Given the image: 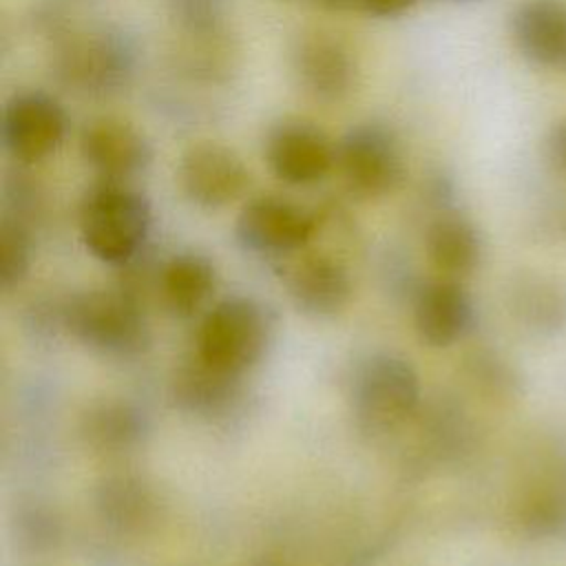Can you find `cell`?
I'll list each match as a JSON object with an SVG mask.
<instances>
[{
    "label": "cell",
    "mask_w": 566,
    "mask_h": 566,
    "mask_svg": "<svg viewBox=\"0 0 566 566\" xmlns=\"http://www.w3.org/2000/svg\"><path fill=\"white\" fill-rule=\"evenodd\" d=\"M263 566H274V564H263Z\"/></svg>",
    "instance_id": "4316f807"
},
{
    "label": "cell",
    "mask_w": 566,
    "mask_h": 566,
    "mask_svg": "<svg viewBox=\"0 0 566 566\" xmlns=\"http://www.w3.org/2000/svg\"><path fill=\"white\" fill-rule=\"evenodd\" d=\"M62 318L80 343L102 354L130 356L148 343L142 310L124 292L77 294L64 305Z\"/></svg>",
    "instance_id": "3957f363"
},
{
    "label": "cell",
    "mask_w": 566,
    "mask_h": 566,
    "mask_svg": "<svg viewBox=\"0 0 566 566\" xmlns=\"http://www.w3.org/2000/svg\"><path fill=\"white\" fill-rule=\"evenodd\" d=\"M150 203L126 181L102 179L80 206V232L86 250L108 263H128L150 230Z\"/></svg>",
    "instance_id": "6da1fadb"
},
{
    "label": "cell",
    "mask_w": 566,
    "mask_h": 566,
    "mask_svg": "<svg viewBox=\"0 0 566 566\" xmlns=\"http://www.w3.org/2000/svg\"><path fill=\"white\" fill-rule=\"evenodd\" d=\"M137 51L128 35L113 29L71 38L55 57L60 80L86 95H108L128 84Z\"/></svg>",
    "instance_id": "277c9868"
},
{
    "label": "cell",
    "mask_w": 566,
    "mask_h": 566,
    "mask_svg": "<svg viewBox=\"0 0 566 566\" xmlns=\"http://www.w3.org/2000/svg\"><path fill=\"white\" fill-rule=\"evenodd\" d=\"M82 433L99 451H126L144 438L146 418L126 400H106L86 411Z\"/></svg>",
    "instance_id": "ffe728a7"
},
{
    "label": "cell",
    "mask_w": 566,
    "mask_h": 566,
    "mask_svg": "<svg viewBox=\"0 0 566 566\" xmlns=\"http://www.w3.org/2000/svg\"><path fill=\"white\" fill-rule=\"evenodd\" d=\"M292 303L310 316H329L343 310L352 296L347 270L332 256L305 254L283 272Z\"/></svg>",
    "instance_id": "5bb4252c"
},
{
    "label": "cell",
    "mask_w": 566,
    "mask_h": 566,
    "mask_svg": "<svg viewBox=\"0 0 566 566\" xmlns=\"http://www.w3.org/2000/svg\"><path fill=\"white\" fill-rule=\"evenodd\" d=\"M424 252L442 279L458 281L460 276L473 272L480 261L478 230L467 217L444 212L429 223L424 234Z\"/></svg>",
    "instance_id": "e0dca14e"
},
{
    "label": "cell",
    "mask_w": 566,
    "mask_h": 566,
    "mask_svg": "<svg viewBox=\"0 0 566 566\" xmlns=\"http://www.w3.org/2000/svg\"><path fill=\"white\" fill-rule=\"evenodd\" d=\"M270 170L290 186H310L336 166V146L310 122L287 119L276 124L265 139Z\"/></svg>",
    "instance_id": "30bf717a"
},
{
    "label": "cell",
    "mask_w": 566,
    "mask_h": 566,
    "mask_svg": "<svg viewBox=\"0 0 566 566\" xmlns=\"http://www.w3.org/2000/svg\"><path fill=\"white\" fill-rule=\"evenodd\" d=\"M268 312L248 296H228L212 305L197 329V358L239 376L254 367L270 343Z\"/></svg>",
    "instance_id": "7a4b0ae2"
},
{
    "label": "cell",
    "mask_w": 566,
    "mask_h": 566,
    "mask_svg": "<svg viewBox=\"0 0 566 566\" xmlns=\"http://www.w3.org/2000/svg\"><path fill=\"white\" fill-rule=\"evenodd\" d=\"M546 150L553 164L566 172V115L553 124L546 139Z\"/></svg>",
    "instance_id": "603a6c76"
},
{
    "label": "cell",
    "mask_w": 566,
    "mask_h": 566,
    "mask_svg": "<svg viewBox=\"0 0 566 566\" xmlns=\"http://www.w3.org/2000/svg\"><path fill=\"white\" fill-rule=\"evenodd\" d=\"M84 161L111 181H126L150 161V144L142 130L122 117H97L80 133Z\"/></svg>",
    "instance_id": "7c38bea8"
},
{
    "label": "cell",
    "mask_w": 566,
    "mask_h": 566,
    "mask_svg": "<svg viewBox=\"0 0 566 566\" xmlns=\"http://www.w3.org/2000/svg\"><path fill=\"white\" fill-rule=\"evenodd\" d=\"M420 338L433 347L455 343L471 323V301L453 279H438L422 287L413 307Z\"/></svg>",
    "instance_id": "9a60e30c"
},
{
    "label": "cell",
    "mask_w": 566,
    "mask_h": 566,
    "mask_svg": "<svg viewBox=\"0 0 566 566\" xmlns=\"http://www.w3.org/2000/svg\"><path fill=\"white\" fill-rule=\"evenodd\" d=\"M336 168L354 195L376 199L396 188L402 161L398 144L387 128L360 124L336 144Z\"/></svg>",
    "instance_id": "8992f818"
},
{
    "label": "cell",
    "mask_w": 566,
    "mask_h": 566,
    "mask_svg": "<svg viewBox=\"0 0 566 566\" xmlns=\"http://www.w3.org/2000/svg\"><path fill=\"white\" fill-rule=\"evenodd\" d=\"M31 263V239L24 223L15 217H4L0 226V285L15 287Z\"/></svg>",
    "instance_id": "44dd1931"
},
{
    "label": "cell",
    "mask_w": 566,
    "mask_h": 566,
    "mask_svg": "<svg viewBox=\"0 0 566 566\" xmlns=\"http://www.w3.org/2000/svg\"><path fill=\"white\" fill-rule=\"evenodd\" d=\"M352 400L358 418L371 429H391L418 407L420 378L413 365L396 354H374L356 371Z\"/></svg>",
    "instance_id": "5b68a950"
},
{
    "label": "cell",
    "mask_w": 566,
    "mask_h": 566,
    "mask_svg": "<svg viewBox=\"0 0 566 566\" xmlns=\"http://www.w3.org/2000/svg\"><path fill=\"white\" fill-rule=\"evenodd\" d=\"M509 27L528 62L566 73V0H520Z\"/></svg>",
    "instance_id": "4fadbf2b"
},
{
    "label": "cell",
    "mask_w": 566,
    "mask_h": 566,
    "mask_svg": "<svg viewBox=\"0 0 566 566\" xmlns=\"http://www.w3.org/2000/svg\"><path fill=\"white\" fill-rule=\"evenodd\" d=\"M95 506L106 526L119 533H144L155 524L159 502L142 478L119 473L99 482Z\"/></svg>",
    "instance_id": "2e32d148"
},
{
    "label": "cell",
    "mask_w": 566,
    "mask_h": 566,
    "mask_svg": "<svg viewBox=\"0 0 566 566\" xmlns=\"http://www.w3.org/2000/svg\"><path fill=\"white\" fill-rule=\"evenodd\" d=\"M172 15L190 35H210L223 13V0H168Z\"/></svg>",
    "instance_id": "7402d4cb"
},
{
    "label": "cell",
    "mask_w": 566,
    "mask_h": 566,
    "mask_svg": "<svg viewBox=\"0 0 566 566\" xmlns=\"http://www.w3.org/2000/svg\"><path fill=\"white\" fill-rule=\"evenodd\" d=\"M214 283L212 261L197 252H181L168 259L157 281L164 305L177 316L195 314L212 294Z\"/></svg>",
    "instance_id": "ac0fdd59"
},
{
    "label": "cell",
    "mask_w": 566,
    "mask_h": 566,
    "mask_svg": "<svg viewBox=\"0 0 566 566\" xmlns=\"http://www.w3.org/2000/svg\"><path fill=\"white\" fill-rule=\"evenodd\" d=\"M316 230L314 217L276 195L248 201L237 219L239 241L261 254H292L305 248Z\"/></svg>",
    "instance_id": "9c48e42d"
},
{
    "label": "cell",
    "mask_w": 566,
    "mask_h": 566,
    "mask_svg": "<svg viewBox=\"0 0 566 566\" xmlns=\"http://www.w3.org/2000/svg\"><path fill=\"white\" fill-rule=\"evenodd\" d=\"M455 2H473V0H455Z\"/></svg>",
    "instance_id": "484cf974"
},
{
    "label": "cell",
    "mask_w": 566,
    "mask_h": 566,
    "mask_svg": "<svg viewBox=\"0 0 566 566\" xmlns=\"http://www.w3.org/2000/svg\"><path fill=\"white\" fill-rule=\"evenodd\" d=\"M239 394V376L223 374L201 358H192L181 365L172 380V396L179 407L201 413L217 416L230 407Z\"/></svg>",
    "instance_id": "d6986e66"
},
{
    "label": "cell",
    "mask_w": 566,
    "mask_h": 566,
    "mask_svg": "<svg viewBox=\"0 0 566 566\" xmlns=\"http://www.w3.org/2000/svg\"><path fill=\"white\" fill-rule=\"evenodd\" d=\"M321 7H329V9H343V7H352L354 0H312Z\"/></svg>",
    "instance_id": "d4e9b609"
},
{
    "label": "cell",
    "mask_w": 566,
    "mask_h": 566,
    "mask_svg": "<svg viewBox=\"0 0 566 566\" xmlns=\"http://www.w3.org/2000/svg\"><path fill=\"white\" fill-rule=\"evenodd\" d=\"M66 133L62 104L44 91L15 93L2 111V144L24 164L49 157Z\"/></svg>",
    "instance_id": "52a82bcc"
},
{
    "label": "cell",
    "mask_w": 566,
    "mask_h": 566,
    "mask_svg": "<svg viewBox=\"0 0 566 566\" xmlns=\"http://www.w3.org/2000/svg\"><path fill=\"white\" fill-rule=\"evenodd\" d=\"M418 0H354L356 7H360L363 11L371 13V15H398L402 11H407L409 7H413Z\"/></svg>",
    "instance_id": "cb8c5ba5"
},
{
    "label": "cell",
    "mask_w": 566,
    "mask_h": 566,
    "mask_svg": "<svg viewBox=\"0 0 566 566\" xmlns=\"http://www.w3.org/2000/svg\"><path fill=\"white\" fill-rule=\"evenodd\" d=\"M177 179L192 203L214 210L245 192L250 172L232 148L219 142H197L181 153Z\"/></svg>",
    "instance_id": "ba28073f"
},
{
    "label": "cell",
    "mask_w": 566,
    "mask_h": 566,
    "mask_svg": "<svg viewBox=\"0 0 566 566\" xmlns=\"http://www.w3.org/2000/svg\"><path fill=\"white\" fill-rule=\"evenodd\" d=\"M292 69L305 93L321 102L345 99L358 77L356 60L345 42L338 38L312 31L303 33L292 49Z\"/></svg>",
    "instance_id": "8fae6325"
}]
</instances>
